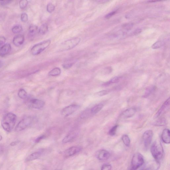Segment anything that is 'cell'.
I'll return each instance as SVG.
<instances>
[{"mask_svg": "<svg viewBox=\"0 0 170 170\" xmlns=\"http://www.w3.org/2000/svg\"><path fill=\"white\" fill-rule=\"evenodd\" d=\"M142 32V30L141 29H137L135 30L134 32V34L135 35H138L140 33Z\"/></svg>", "mask_w": 170, "mask_h": 170, "instance_id": "obj_43", "label": "cell"}, {"mask_svg": "<svg viewBox=\"0 0 170 170\" xmlns=\"http://www.w3.org/2000/svg\"><path fill=\"white\" fill-rule=\"evenodd\" d=\"M16 119V116L14 114L9 113L7 114L2 121L3 129L8 132L12 131L15 127Z\"/></svg>", "mask_w": 170, "mask_h": 170, "instance_id": "obj_1", "label": "cell"}, {"mask_svg": "<svg viewBox=\"0 0 170 170\" xmlns=\"http://www.w3.org/2000/svg\"><path fill=\"white\" fill-rule=\"evenodd\" d=\"M3 63L2 62L0 61V68H1L2 66Z\"/></svg>", "mask_w": 170, "mask_h": 170, "instance_id": "obj_44", "label": "cell"}, {"mask_svg": "<svg viewBox=\"0 0 170 170\" xmlns=\"http://www.w3.org/2000/svg\"><path fill=\"white\" fill-rule=\"evenodd\" d=\"M72 65V63L65 64L63 65V66L65 69H68L71 67Z\"/></svg>", "mask_w": 170, "mask_h": 170, "instance_id": "obj_42", "label": "cell"}, {"mask_svg": "<svg viewBox=\"0 0 170 170\" xmlns=\"http://www.w3.org/2000/svg\"><path fill=\"white\" fill-rule=\"evenodd\" d=\"M21 19L23 22H26L28 20V16L26 13H23L21 16Z\"/></svg>", "mask_w": 170, "mask_h": 170, "instance_id": "obj_35", "label": "cell"}, {"mask_svg": "<svg viewBox=\"0 0 170 170\" xmlns=\"http://www.w3.org/2000/svg\"><path fill=\"white\" fill-rule=\"evenodd\" d=\"M133 25L132 24L130 23L125 24L123 27L125 29H126V30H130L133 27Z\"/></svg>", "mask_w": 170, "mask_h": 170, "instance_id": "obj_38", "label": "cell"}, {"mask_svg": "<svg viewBox=\"0 0 170 170\" xmlns=\"http://www.w3.org/2000/svg\"><path fill=\"white\" fill-rule=\"evenodd\" d=\"M96 157L100 161H106L110 158V154L106 150H100L97 152Z\"/></svg>", "mask_w": 170, "mask_h": 170, "instance_id": "obj_11", "label": "cell"}, {"mask_svg": "<svg viewBox=\"0 0 170 170\" xmlns=\"http://www.w3.org/2000/svg\"><path fill=\"white\" fill-rule=\"evenodd\" d=\"M48 30V26L46 23L42 24L40 28L39 32L41 35H44L47 32Z\"/></svg>", "mask_w": 170, "mask_h": 170, "instance_id": "obj_22", "label": "cell"}, {"mask_svg": "<svg viewBox=\"0 0 170 170\" xmlns=\"http://www.w3.org/2000/svg\"><path fill=\"white\" fill-rule=\"evenodd\" d=\"M136 113V109L133 108H129L124 111L122 114V116L125 118H128L134 116Z\"/></svg>", "mask_w": 170, "mask_h": 170, "instance_id": "obj_18", "label": "cell"}, {"mask_svg": "<svg viewBox=\"0 0 170 170\" xmlns=\"http://www.w3.org/2000/svg\"><path fill=\"white\" fill-rule=\"evenodd\" d=\"M103 107V105L102 104H99L93 107L91 110V112L93 114H96L100 112Z\"/></svg>", "mask_w": 170, "mask_h": 170, "instance_id": "obj_20", "label": "cell"}, {"mask_svg": "<svg viewBox=\"0 0 170 170\" xmlns=\"http://www.w3.org/2000/svg\"><path fill=\"white\" fill-rule=\"evenodd\" d=\"M45 136H44V135H42L39 137H38L35 140V142L36 143H39L40 142L41 140H42L45 138Z\"/></svg>", "mask_w": 170, "mask_h": 170, "instance_id": "obj_40", "label": "cell"}, {"mask_svg": "<svg viewBox=\"0 0 170 170\" xmlns=\"http://www.w3.org/2000/svg\"><path fill=\"white\" fill-rule=\"evenodd\" d=\"M42 152H33L26 159V162H30L36 160L40 157Z\"/></svg>", "mask_w": 170, "mask_h": 170, "instance_id": "obj_19", "label": "cell"}, {"mask_svg": "<svg viewBox=\"0 0 170 170\" xmlns=\"http://www.w3.org/2000/svg\"><path fill=\"white\" fill-rule=\"evenodd\" d=\"M51 43V40H48L35 45L31 49V53L33 55H39L49 46Z\"/></svg>", "mask_w": 170, "mask_h": 170, "instance_id": "obj_5", "label": "cell"}, {"mask_svg": "<svg viewBox=\"0 0 170 170\" xmlns=\"http://www.w3.org/2000/svg\"><path fill=\"white\" fill-rule=\"evenodd\" d=\"M118 127V126L116 125L113 127L109 132V135L112 136H114V135H115Z\"/></svg>", "mask_w": 170, "mask_h": 170, "instance_id": "obj_32", "label": "cell"}, {"mask_svg": "<svg viewBox=\"0 0 170 170\" xmlns=\"http://www.w3.org/2000/svg\"><path fill=\"white\" fill-rule=\"evenodd\" d=\"M12 50L11 46L9 44H5L0 48V55L4 57L9 54Z\"/></svg>", "mask_w": 170, "mask_h": 170, "instance_id": "obj_14", "label": "cell"}, {"mask_svg": "<svg viewBox=\"0 0 170 170\" xmlns=\"http://www.w3.org/2000/svg\"><path fill=\"white\" fill-rule=\"evenodd\" d=\"M12 1H0V4L2 6H5L6 5H8L10 3H12Z\"/></svg>", "mask_w": 170, "mask_h": 170, "instance_id": "obj_39", "label": "cell"}, {"mask_svg": "<svg viewBox=\"0 0 170 170\" xmlns=\"http://www.w3.org/2000/svg\"><path fill=\"white\" fill-rule=\"evenodd\" d=\"M82 150V148L80 147L74 146L69 148L66 150L64 152V156L65 157H72L73 155L78 154Z\"/></svg>", "mask_w": 170, "mask_h": 170, "instance_id": "obj_10", "label": "cell"}, {"mask_svg": "<svg viewBox=\"0 0 170 170\" xmlns=\"http://www.w3.org/2000/svg\"><path fill=\"white\" fill-rule=\"evenodd\" d=\"M112 168V165L109 164H103L102 166L101 170H111Z\"/></svg>", "mask_w": 170, "mask_h": 170, "instance_id": "obj_33", "label": "cell"}, {"mask_svg": "<svg viewBox=\"0 0 170 170\" xmlns=\"http://www.w3.org/2000/svg\"><path fill=\"white\" fill-rule=\"evenodd\" d=\"M122 141L124 144L127 147H129L130 145L131 141L129 136L126 135H124L122 138Z\"/></svg>", "mask_w": 170, "mask_h": 170, "instance_id": "obj_23", "label": "cell"}, {"mask_svg": "<svg viewBox=\"0 0 170 170\" xmlns=\"http://www.w3.org/2000/svg\"><path fill=\"white\" fill-rule=\"evenodd\" d=\"M108 92H109L107 90H103V91L98 92L97 93V95L100 96H102L107 95Z\"/></svg>", "mask_w": 170, "mask_h": 170, "instance_id": "obj_36", "label": "cell"}, {"mask_svg": "<svg viewBox=\"0 0 170 170\" xmlns=\"http://www.w3.org/2000/svg\"><path fill=\"white\" fill-rule=\"evenodd\" d=\"M153 136V132L152 130H148L145 132L143 135V139L145 147H148L151 144Z\"/></svg>", "mask_w": 170, "mask_h": 170, "instance_id": "obj_7", "label": "cell"}, {"mask_svg": "<svg viewBox=\"0 0 170 170\" xmlns=\"http://www.w3.org/2000/svg\"><path fill=\"white\" fill-rule=\"evenodd\" d=\"M38 28L37 26L34 25L30 26L29 29V32L30 35H33L37 32Z\"/></svg>", "mask_w": 170, "mask_h": 170, "instance_id": "obj_26", "label": "cell"}, {"mask_svg": "<svg viewBox=\"0 0 170 170\" xmlns=\"http://www.w3.org/2000/svg\"><path fill=\"white\" fill-rule=\"evenodd\" d=\"M6 42L5 38L3 37H0V48L5 44Z\"/></svg>", "mask_w": 170, "mask_h": 170, "instance_id": "obj_37", "label": "cell"}, {"mask_svg": "<svg viewBox=\"0 0 170 170\" xmlns=\"http://www.w3.org/2000/svg\"><path fill=\"white\" fill-rule=\"evenodd\" d=\"M78 134L75 132H72L66 136L62 141L63 143H67L73 141L77 137Z\"/></svg>", "mask_w": 170, "mask_h": 170, "instance_id": "obj_17", "label": "cell"}, {"mask_svg": "<svg viewBox=\"0 0 170 170\" xmlns=\"http://www.w3.org/2000/svg\"><path fill=\"white\" fill-rule=\"evenodd\" d=\"M170 133L169 129H165L163 130L162 135V141L166 144H169L170 143Z\"/></svg>", "mask_w": 170, "mask_h": 170, "instance_id": "obj_16", "label": "cell"}, {"mask_svg": "<svg viewBox=\"0 0 170 170\" xmlns=\"http://www.w3.org/2000/svg\"><path fill=\"white\" fill-rule=\"evenodd\" d=\"M61 73V70L60 68H56L53 69L48 73V75L53 77L60 75Z\"/></svg>", "mask_w": 170, "mask_h": 170, "instance_id": "obj_21", "label": "cell"}, {"mask_svg": "<svg viewBox=\"0 0 170 170\" xmlns=\"http://www.w3.org/2000/svg\"><path fill=\"white\" fill-rule=\"evenodd\" d=\"M164 44L165 42L164 41H158L152 45V47L154 49H157L164 46Z\"/></svg>", "mask_w": 170, "mask_h": 170, "instance_id": "obj_25", "label": "cell"}, {"mask_svg": "<svg viewBox=\"0 0 170 170\" xmlns=\"http://www.w3.org/2000/svg\"><path fill=\"white\" fill-rule=\"evenodd\" d=\"M81 40L80 38L76 37L65 41L60 45L59 51H64L72 49L77 46Z\"/></svg>", "mask_w": 170, "mask_h": 170, "instance_id": "obj_3", "label": "cell"}, {"mask_svg": "<svg viewBox=\"0 0 170 170\" xmlns=\"http://www.w3.org/2000/svg\"><path fill=\"white\" fill-rule=\"evenodd\" d=\"M78 105H72L65 107L61 112V114L65 117H68L74 113L79 108Z\"/></svg>", "mask_w": 170, "mask_h": 170, "instance_id": "obj_6", "label": "cell"}, {"mask_svg": "<svg viewBox=\"0 0 170 170\" xmlns=\"http://www.w3.org/2000/svg\"><path fill=\"white\" fill-rule=\"evenodd\" d=\"M24 36L22 35H17L14 37L13 40V42L15 45L19 47L22 45L24 41Z\"/></svg>", "mask_w": 170, "mask_h": 170, "instance_id": "obj_15", "label": "cell"}, {"mask_svg": "<svg viewBox=\"0 0 170 170\" xmlns=\"http://www.w3.org/2000/svg\"><path fill=\"white\" fill-rule=\"evenodd\" d=\"M55 9L54 5L52 3H48L47 5V11L49 13H52L54 12Z\"/></svg>", "mask_w": 170, "mask_h": 170, "instance_id": "obj_30", "label": "cell"}, {"mask_svg": "<svg viewBox=\"0 0 170 170\" xmlns=\"http://www.w3.org/2000/svg\"><path fill=\"white\" fill-rule=\"evenodd\" d=\"M170 99L169 98L163 104L160 109L158 110V112L154 115L155 118H157L159 116H160L162 114L164 113L166 110H167L169 108L170 105Z\"/></svg>", "mask_w": 170, "mask_h": 170, "instance_id": "obj_12", "label": "cell"}, {"mask_svg": "<svg viewBox=\"0 0 170 170\" xmlns=\"http://www.w3.org/2000/svg\"><path fill=\"white\" fill-rule=\"evenodd\" d=\"M31 123V120L29 118L24 119L17 125L15 130L17 131H22L28 127Z\"/></svg>", "mask_w": 170, "mask_h": 170, "instance_id": "obj_8", "label": "cell"}, {"mask_svg": "<svg viewBox=\"0 0 170 170\" xmlns=\"http://www.w3.org/2000/svg\"><path fill=\"white\" fill-rule=\"evenodd\" d=\"M141 170H143V169H142Z\"/></svg>", "mask_w": 170, "mask_h": 170, "instance_id": "obj_47", "label": "cell"}, {"mask_svg": "<svg viewBox=\"0 0 170 170\" xmlns=\"http://www.w3.org/2000/svg\"><path fill=\"white\" fill-rule=\"evenodd\" d=\"M116 13V12H110L105 15V18L107 19H109L113 15H115Z\"/></svg>", "mask_w": 170, "mask_h": 170, "instance_id": "obj_41", "label": "cell"}, {"mask_svg": "<svg viewBox=\"0 0 170 170\" xmlns=\"http://www.w3.org/2000/svg\"><path fill=\"white\" fill-rule=\"evenodd\" d=\"M152 155L155 160L159 161L164 154V149L160 142H155L152 145L151 148Z\"/></svg>", "mask_w": 170, "mask_h": 170, "instance_id": "obj_2", "label": "cell"}, {"mask_svg": "<svg viewBox=\"0 0 170 170\" xmlns=\"http://www.w3.org/2000/svg\"><path fill=\"white\" fill-rule=\"evenodd\" d=\"M30 106L33 108L36 109H40L43 108L45 105V102L43 101L36 99H33L30 101Z\"/></svg>", "mask_w": 170, "mask_h": 170, "instance_id": "obj_13", "label": "cell"}, {"mask_svg": "<svg viewBox=\"0 0 170 170\" xmlns=\"http://www.w3.org/2000/svg\"><path fill=\"white\" fill-rule=\"evenodd\" d=\"M61 170L59 169H57V170Z\"/></svg>", "mask_w": 170, "mask_h": 170, "instance_id": "obj_46", "label": "cell"}, {"mask_svg": "<svg viewBox=\"0 0 170 170\" xmlns=\"http://www.w3.org/2000/svg\"><path fill=\"white\" fill-rule=\"evenodd\" d=\"M28 4V2L26 0H22L19 2V6L21 8L24 9L25 8Z\"/></svg>", "mask_w": 170, "mask_h": 170, "instance_id": "obj_31", "label": "cell"}, {"mask_svg": "<svg viewBox=\"0 0 170 170\" xmlns=\"http://www.w3.org/2000/svg\"><path fill=\"white\" fill-rule=\"evenodd\" d=\"M148 2H157V1H148Z\"/></svg>", "mask_w": 170, "mask_h": 170, "instance_id": "obj_45", "label": "cell"}, {"mask_svg": "<svg viewBox=\"0 0 170 170\" xmlns=\"http://www.w3.org/2000/svg\"><path fill=\"white\" fill-rule=\"evenodd\" d=\"M155 89V88L154 86L150 87L148 88L145 92L144 95V98H148V97L150 96L154 92Z\"/></svg>", "mask_w": 170, "mask_h": 170, "instance_id": "obj_24", "label": "cell"}, {"mask_svg": "<svg viewBox=\"0 0 170 170\" xmlns=\"http://www.w3.org/2000/svg\"><path fill=\"white\" fill-rule=\"evenodd\" d=\"M22 30V26L19 25H17L14 26L12 29V32L14 33H18Z\"/></svg>", "mask_w": 170, "mask_h": 170, "instance_id": "obj_29", "label": "cell"}, {"mask_svg": "<svg viewBox=\"0 0 170 170\" xmlns=\"http://www.w3.org/2000/svg\"><path fill=\"white\" fill-rule=\"evenodd\" d=\"M143 156L139 152H136L133 156L131 162V170H137L144 164Z\"/></svg>", "mask_w": 170, "mask_h": 170, "instance_id": "obj_4", "label": "cell"}, {"mask_svg": "<svg viewBox=\"0 0 170 170\" xmlns=\"http://www.w3.org/2000/svg\"><path fill=\"white\" fill-rule=\"evenodd\" d=\"M160 167L159 161L155 160L148 162L145 165L142 169L143 170H158Z\"/></svg>", "mask_w": 170, "mask_h": 170, "instance_id": "obj_9", "label": "cell"}, {"mask_svg": "<svg viewBox=\"0 0 170 170\" xmlns=\"http://www.w3.org/2000/svg\"><path fill=\"white\" fill-rule=\"evenodd\" d=\"M120 77H114L112 79L110 80L109 81L107 82L105 84V86L108 85L110 84H114V83H116L118 82L120 80Z\"/></svg>", "mask_w": 170, "mask_h": 170, "instance_id": "obj_28", "label": "cell"}, {"mask_svg": "<svg viewBox=\"0 0 170 170\" xmlns=\"http://www.w3.org/2000/svg\"><path fill=\"white\" fill-rule=\"evenodd\" d=\"M165 123V120L164 119H161L157 121L155 123V125L156 126H161L164 125Z\"/></svg>", "mask_w": 170, "mask_h": 170, "instance_id": "obj_34", "label": "cell"}, {"mask_svg": "<svg viewBox=\"0 0 170 170\" xmlns=\"http://www.w3.org/2000/svg\"><path fill=\"white\" fill-rule=\"evenodd\" d=\"M18 95L20 98L24 99L26 98L27 93L25 90L21 89L18 92Z\"/></svg>", "mask_w": 170, "mask_h": 170, "instance_id": "obj_27", "label": "cell"}]
</instances>
